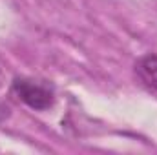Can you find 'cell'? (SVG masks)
<instances>
[{
  "instance_id": "6da1fadb",
  "label": "cell",
  "mask_w": 157,
  "mask_h": 155,
  "mask_svg": "<svg viewBox=\"0 0 157 155\" xmlns=\"http://www.w3.org/2000/svg\"><path fill=\"white\" fill-rule=\"evenodd\" d=\"M11 95L31 110L46 112L55 104V91L49 84L35 78L18 77L11 82Z\"/></svg>"
},
{
  "instance_id": "3957f363",
  "label": "cell",
  "mask_w": 157,
  "mask_h": 155,
  "mask_svg": "<svg viewBox=\"0 0 157 155\" xmlns=\"http://www.w3.org/2000/svg\"><path fill=\"white\" fill-rule=\"evenodd\" d=\"M2 84H4V73H2V70H0V88H2Z\"/></svg>"
},
{
  "instance_id": "7a4b0ae2",
  "label": "cell",
  "mask_w": 157,
  "mask_h": 155,
  "mask_svg": "<svg viewBox=\"0 0 157 155\" xmlns=\"http://www.w3.org/2000/svg\"><path fill=\"white\" fill-rule=\"evenodd\" d=\"M135 73L144 86L157 91V55H144L135 62Z\"/></svg>"
}]
</instances>
